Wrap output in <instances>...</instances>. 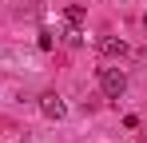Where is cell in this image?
<instances>
[{
	"instance_id": "cell-1",
	"label": "cell",
	"mask_w": 147,
	"mask_h": 143,
	"mask_svg": "<svg viewBox=\"0 0 147 143\" xmlns=\"http://www.w3.org/2000/svg\"><path fill=\"white\" fill-rule=\"evenodd\" d=\"M99 88H103L107 99H119V95L127 92V76H123L119 68H99Z\"/></svg>"
},
{
	"instance_id": "cell-2",
	"label": "cell",
	"mask_w": 147,
	"mask_h": 143,
	"mask_svg": "<svg viewBox=\"0 0 147 143\" xmlns=\"http://www.w3.org/2000/svg\"><path fill=\"white\" fill-rule=\"evenodd\" d=\"M40 111H44V115L48 119H64V111H68V107H64V99H60V95H40Z\"/></svg>"
},
{
	"instance_id": "cell-3",
	"label": "cell",
	"mask_w": 147,
	"mask_h": 143,
	"mask_svg": "<svg viewBox=\"0 0 147 143\" xmlns=\"http://www.w3.org/2000/svg\"><path fill=\"white\" fill-rule=\"evenodd\" d=\"M99 52H103V56H127V44H123L119 36H99Z\"/></svg>"
},
{
	"instance_id": "cell-4",
	"label": "cell",
	"mask_w": 147,
	"mask_h": 143,
	"mask_svg": "<svg viewBox=\"0 0 147 143\" xmlns=\"http://www.w3.org/2000/svg\"><path fill=\"white\" fill-rule=\"evenodd\" d=\"M64 16H68V24H72V28H80V24H84V8H80V4H72Z\"/></svg>"
}]
</instances>
